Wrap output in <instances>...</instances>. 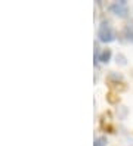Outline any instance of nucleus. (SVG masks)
Listing matches in <instances>:
<instances>
[{
  "mask_svg": "<svg viewBox=\"0 0 133 146\" xmlns=\"http://www.w3.org/2000/svg\"><path fill=\"white\" fill-rule=\"evenodd\" d=\"M98 37H99L101 41L104 43H110L115 38V34L112 31V28L110 27L108 22H102L101 27H99V31H98Z\"/></svg>",
  "mask_w": 133,
  "mask_h": 146,
  "instance_id": "obj_1",
  "label": "nucleus"
},
{
  "mask_svg": "<svg viewBox=\"0 0 133 146\" xmlns=\"http://www.w3.org/2000/svg\"><path fill=\"white\" fill-rule=\"evenodd\" d=\"M111 12H114L117 16H120V18H124V16H127L129 13V9H127V5L124 0H121V2H115L114 5H111Z\"/></svg>",
  "mask_w": 133,
  "mask_h": 146,
  "instance_id": "obj_2",
  "label": "nucleus"
},
{
  "mask_svg": "<svg viewBox=\"0 0 133 146\" xmlns=\"http://www.w3.org/2000/svg\"><path fill=\"white\" fill-rule=\"evenodd\" d=\"M98 59H99L101 62L106 64V62H108L110 59H111V50H110V49H105V50H102L101 55H99V58H98Z\"/></svg>",
  "mask_w": 133,
  "mask_h": 146,
  "instance_id": "obj_3",
  "label": "nucleus"
},
{
  "mask_svg": "<svg viewBox=\"0 0 133 146\" xmlns=\"http://www.w3.org/2000/svg\"><path fill=\"white\" fill-rule=\"evenodd\" d=\"M93 146H106V137L101 136V137H98V139H95Z\"/></svg>",
  "mask_w": 133,
  "mask_h": 146,
  "instance_id": "obj_4",
  "label": "nucleus"
},
{
  "mask_svg": "<svg viewBox=\"0 0 133 146\" xmlns=\"http://www.w3.org/2000/svg\"><path fill=\"white\" fill-rule=\"evenodd\" d=\"M126 36H127V40L133 41V31H130V28H129V27L126 28Z\"/></svg>",
  "mask_w": 133,
  "mask_h": 146,
  "instance_id": "obj_5",
  "label": "nucleus"
},
{
  "mask_svg": "<svg viewBox=\"0 0 133 146\" xmlns=\"http://www.w3.org/2000/svg\"><path fill=\"white\" fill-rule=\"evenodd\" d=\"M117 62H120V64H126V58H124L123 55H117Z\"/></svg>",
  "mask_w": 133,
  "mask_h": 146,
  "instance_id": "obj_6",
  "label": "nucleus"
}]
</instances>
